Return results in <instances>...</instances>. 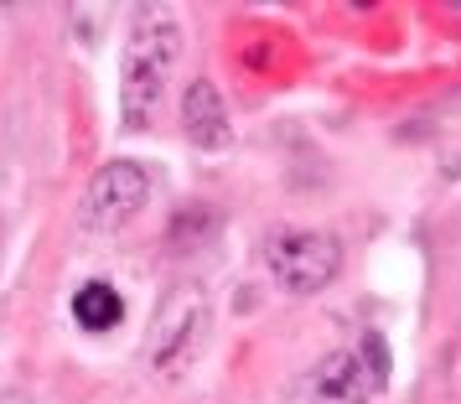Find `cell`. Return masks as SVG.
Returning <instances> with one entry per match:
<instances>
[{"label":"cell","instance_id":"cell-5","mask_svg":"<svg viewBox=\"0 0 461 404\" xmlns=\"http://www.w3.org/2000/svg\"><path fill=\"white\" fill-rule=\"evenodd\" d=\"M208 321H212L208 296L197 285H176L161 301V311H156V321L146 332V368L150 373H182L197 358L203 337H208Z\"/></svg>","mask_w":461,"mask_h":404},{"label":"cell","instance_id":"cell-6","mask_svg":"<svg viewBox=\"0 0 461 404\" xmlns=\"http://www.w3.org/2000/svg\"><path fill=\"white\" fill-rule=\"evenodd\" d=\"M182 130L197 150H223L229 146V109H223V94L197 78V84L182 94Z\"/></svg>","mask_w":461,"mask_h":404},{"label":"cell","instance_id":"cell-7","mask_svg":"<svg viewBox=\"0 0 461 404\" xmlns=\"http://www.w3.org/2000/svg\"><path fill=\"white\" fill-rule=\"evenodd\" d=\"M120 317H125V301H120L114 285H104V280L78 285V296H73V321H78L84 332H109V327H120Z\"/></svg>","mask_w":461,"mask_h":404},{"label":"cell","instance_id":"cell-2","mask_svg":"<svg viewBox=\"0 0 461 404\" xmlns=\"http://www.w3.org/2000/svg\"><path fill=\"white\" fill-rule=\"evenodd\" d=\"M389 389V342L363 332L357 347L327 353L285 389V404H368Z\"/></svg>","mask_w":461,"mask_h":404},{"label":"cell","instance_id":"cell-8","mask_svg":"<svg viewBox=\"0 0 461 404\" xmlns=\"http://www.w3.org/2000/svg\"><path fill=\"white\" fill-rule=\"evenodd\" d=\"M0 265H5V223H0Z\"/></svg>","mask_w":461,"mask_h":404},{"label":"cell","instance_id":"cell-3","mask_svg":"<svg viewBox=\"0 0 461 404\" xmlns=\"http://www.w3.org/2000/svg\"><path fill=\"white\" fill-rule=\"evenodd\" d=\"M150 192H156V171L146 161H109L88 176L84 202H78V229L94 238H114L125 223L140 218Z\"/></svg>","mask_w":461,"mask_h":404},{"label":"cell","instance_id":"cell-1","mask_svg":"<svg viewBox=\"0 0 461 404\" xmlns=\"http://www.w3.org/2000/svg\"><path fill=\"white\" fill-rule=\"evenodd\" d=\"M182 58V26L161 5H140L125 31V73H120V120L125 130H146L161 109L171 67Z\"/></svg>","mask_w":461,"mask_h":404},{"label":"cell","instance_id":"cell-4","mask_svg":"<svg viewBox=\"0 0 461 404\" xmlns=\"http://www.w3.org/2000/svg\"><path fill=\"white\" fill-rule=\"evenodd\" d=\"M265 265L285 296H316L342 275V244L316 229H280L265 238Z\"/></svg>","mask_w":461,"mask_h":404}]
</instances>
